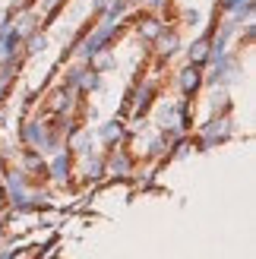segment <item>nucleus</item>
Listing matches in <instances>:
<instances>
[{"label":"nucleus","instance_id":"obj_1","mask_svg":"<svg viewBox=\"0 0 256 259\" xmlns=\"http://www.w3.org/2000/svg\"><path fill=\"white\" fill-rule=\"evenodd\" d=\"M158 29H161V25H158L155 19H146V25H143V35H149V38H152V35H158Z\"/></svg>","mask_w":256,"mask_h":259}]
</instances>
